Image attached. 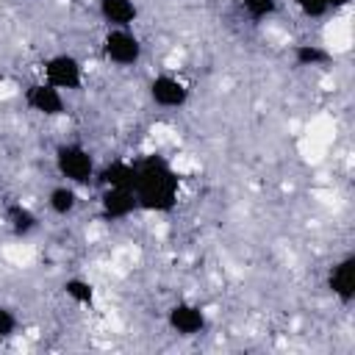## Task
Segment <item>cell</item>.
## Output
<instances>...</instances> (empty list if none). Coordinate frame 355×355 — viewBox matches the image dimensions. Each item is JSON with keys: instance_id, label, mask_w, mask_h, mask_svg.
<instances>
[{"instance_id": "6da1fadb", "label": "cell", "mask_w": 355, "mask_h": 355, "mask_svg": "<svg viewBox=\"0 0 355 355\" xmlns=\"http://www.w3.org/2000/svg\"><path fill=\"white\" fill-rule=\"evenodd\" d=\"M133 194L141 211H155V214H169L178 205L180 194V178L172 169V164L153 153L136 161V180H133Z\"/></svg>"}, {"instance_id": "30bf717a", "label": "cell", "mask_w": 355, "mask_h": 355, "mask_svg": "<svg viewBox=\"0 0 355 355\" xmlns=\"http://www.w3.org/2000/svg\"><path fill=\"white\" fill-rule=\"evenodd\" d=\"M97 11L108 28H130L139 17L136 0H97Z\"/></svg>"}, {"instance_id": "8fae6325", "label": "cell", "mask_w": 355, "mask_h": 355, "mask_svg": "<svg viewBox=\"0 0 355 355\" xmlns=\"http://www.w3.org/2000/svg\"><path fill=\"white\" fill-rule=\"evenodd\" d=\"M94 180L100 183V189H108V186L133 189V180H136V161L114 158V161H108L100 172H94Z\"/></svg>"}, {"instance_id": "5bb4252c", "label": "cell", "mask_w": 355, "mask_h": 355, "mask_svg": "<svg viewBox=\"0 0 355 355\" xmlns=\"http://www.w3.org/2000/svg\"><path fill=\"white\" fill-rule=\"evenodd\" d=\"M294 61L300 67H324L330 61V53L319 44H297L294 47Z\"/></svg>"}, {"instance_id": "52a82bcc", "label": "cell", "mask_w": 355, "mask_h": 355, "mask_svg": "<svg viewBox=\"0 0 355 355\" xmlns=\"http://www.w3.org/2000/svg\"><path fill=\"white\" fill-rule=\"evenodd\" d=\"M133 211H139V202H136L133 189L108 186V189L100 191V214H103V219L119 222V219H128Z\"/></svg>"}, {"instance_id": "e0dca14e", "label": "cell", "mask_w": 355, "mask_h": 355, "mask_svg": "<svg viewBox=\"0 0 355 355\" xmlns=\"http://www.w3.org/2000/svg\"><path fill=\"white\" fill-rule=\"evenodd\" d=\"M17 316H14V311L11 308H6V305H0V338H8V336H14L17 333Z\"/></svg>"}, {"instance_id": "277c9868", "label": "cell", "mask_w": 355, "mask_h": 355, "mask_svg": "<svg viewBox=\"0 0 355 355\" xmlns=\"http://www.w3.org/2000/svg\"><path fill=\"white\" fill-rule=\"evenodd\" d=\"M103 55L116 67H133L141 58V39L130 28H108L103 36Z\"/></svg>"}, {"instance_id": "7c38bea8", "label": "cell", "mask_w": 355, "mask_h": 355, "mask_svg": "<svg viewBox=\"0 0 355 355\" xmlns=\"http://www.w3.org/2000/svg\"><path fill=\"white\" fill-rule=\"evenodd\" d=\"M6 222H8L14 236H31L39 227V216L28 205H22V202H11L6 208Z\"/></svg>"}, {"instance_id": "9a60e30c", "label": "cell", "mask_w": 355, "mask_h": 355, "mask_svg": "<svg viewBox=\"0 0 355 355\" xmlns=\"http://www.w3.org/2000/svg\"><path fill=\"white\" fill-rule=\"evenodd\" d=\"M64 294L72 300V302H78V305H92V300H94V288H92V283L89 280H83V277H69V280H64Z\"/></svg>"}, {"instance_id": "ba28073f", "label": "cell", "mask_w": 355, "mask_h": 355, "mask_svg": "<svg viewBox=\"0 0 355 355\" xmlns=\"http://www.w3.org/2000/svg\"><path fill=\"white\" fill-rule=\"evenodd\" d=\"M166 324L178 336H200L205 330L208 319H205V311L200 305H194V302H178V305H172L166 311Z\"/></svg>"}, {"instance_id": "5b68a950", "label": "cell", "mask_w": 355, "mask_h": 355, "mask_svg": "<svg viewBox=\"0 0 355 355\" xmlns=\"http://www.w3.org/2000/svg\"><path fill=\"white\" fill-rule=\"evenodd\" d=\"M25 103L31 111L42 114V116H61L67 111V103H64V92L39 80V83H31L25 89Z\"/></svg>"}, {"instance_id": "d6986e66", "label": "cell", "mask_w": 355, "mask_h": 355, "mask_svg": "<svg viewBox=\"0 0 355 355\" xmlns=\"http://www.w3.org/2000/svg\"><path fill=\"white\" fill-rule=\"evenodd\" d=\"M324 3H327V8H333V11H336V8H344V6H349L352 0H324Z\"/></svg>"}, {"instance_id": "7a4b0ae2", "label": "cell", "mask_w": 355, "mask_h": 355, "mask_svg": "<svg viewBox=\"0 0 355 355\" xmlns=\"http://www.w3.org/2000/svg\"><path fill=\"white\" fill-rule=\"evenodd\" d=\"M55 169L58 175L72 183V186H86L94 180V172H97V164H94V155L78 144V141H64L55 147Z\"/></svg>"}, {"instance_id": "4fadbf2b", "label": "cell", "mask_w": 355, "mask_h": 355, "mask_svg": "<svg viewBox=\"0 0 355 355\" xmlns=\"http://www.w3.org/2000/svg\"><path fill=\"white\" fill-rule=\"evenodd\" d=\"M47 205H50V211L55 216H69L78 208V191H75V186L67 183V180L58 183V186H53L50 194H47Z\"/></svg>"}, {"instance_id": "2e32d148", "label": "cell", "mask_w": 355, "mask_h": 355, "mask_svg": "<svg viewBox=\"0 0 355 355\" xmlns=\"http://www.w3.org/2000/svg\"><path fill=\"white\" fill-rule=\"evenodd\" d=\"M239 6L255 22H261V19H266V17H272L277 11V0H239Z\"/></svg>"}, {"instance_id": "8992f818", "label": "cell", "mask_w": 355, "mask_h": 355, "mask_svg": "<svg viewBox=\"0 0 355 355\" xmlns=\"http://www.w3.org/2000/svg\"><path fill=\"white\" fill-rule=\"evenodd\" d=\"M150 100L161 108H183L189 103V86L175 75H155L150 80Z\"/></svg>"}, {"instance_id": "ac0fdd59", "label": "cell", "mask_w": 355, "mask_h": 355, "mask_svg": "<svg viewBox=\"0 0 355 355\" xmlns=\"http://www.w3.org/2000/svg\"><path fill=\"white\" fill-rule=\"evenodd\" d=\"M294 3H297V8H300L305 17H313V19H316V17H324V14L330 11L324 0H294Z\"/></svg>"}, {"instance_id": "9c48e42d", "label": "cell", "mask_w": 355, "mask_h": 355, "mask_svg": "<svg viewBox=\"0 0 355 355\" xmlns=\"http://www.w3.org/2000/svg\"><path fill=\"white\" fill-rule=\"evenodd\" d=\"M327 288L333 291V297L344 305H349L355 300V258L347 255L341 261H336L327 272Z\"/></svg>"}, {"instance_id": "3957f363", "label": "cell", "mask_w": 355, "mask_h": 355, "mask_svg": "<svg viewBox=\"0 0 355 355\" xmlns=\"http://www.w3.org/2000/svg\"><path fill=\"white\" fill-rule=\"evenodd\" d=\"M42 80L61 89V92H78L83 86V67L69 53H55L42 64Z\"/></svg>"}]
</instances>
